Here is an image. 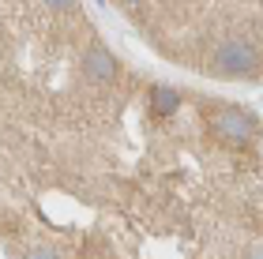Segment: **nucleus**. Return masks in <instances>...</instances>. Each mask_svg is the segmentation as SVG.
I'll list each match as a JSON object with an SVG mask.
<instances>
[{"label": "nucleus", "mask_w": 263, "mask_h": 259, "mask_svg": "<svg viewBox=\"0 0 263 259\" xmlns=\"http://www.w3.org/2000/svg\"><path fill=\"white\" fill-rule=\"evenodd\" d=\"M0 241L11 259H263V128L132 72L79 0H4Z\"/></svg>", "instance_id": "f257e3e1"}, {"label": "nucleus", "mask_w": 263, "mask_h": 259, "mask_svg": "<svg viewBox=\"0 0 263 259\" xmlns=\"http://www.w3.org/2000/svg\"><path fill=\"white\" fill-rule=\"evenodd\" d=\"M170 64L218 83H263V0H113Z\"/></svg>", "instance_id": "f03ea898"}]
</instances>
